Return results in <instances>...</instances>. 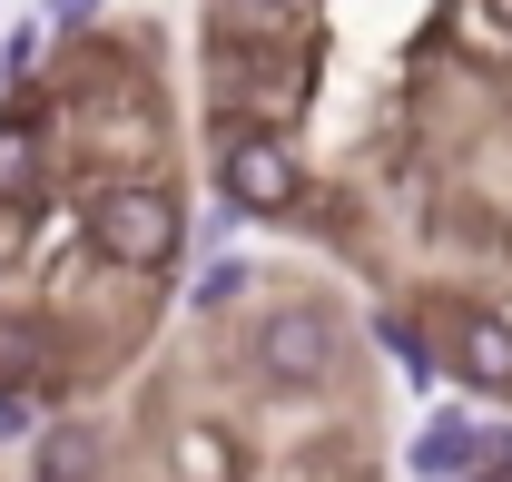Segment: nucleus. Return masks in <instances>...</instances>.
Masks as SVG:
<instances>
[{"instance_id": "f257e3e1", "label": "nucleus", "mask_w": 512, "mask_h": 482, "mask_svg": "<svg viewBox=\"0 0 512 482\" xmlns=\"http://www.w3.org/2000/svg\"><path fill=\"white\" fill-rule=\"evenodd\" d=\"M89 246H99V266H119V276L178 266V256H188V207H178V187L168 178H109L89 197Z\"/></svg>"}, {"instance_id": "f03ea898", "label": "nucleus", "mask_w": 512, "mask_h": 482, "mask_svg": "<svg viewBox=\"0 0 512 482\" xmlns=\"http://www.w3.org/2000/svg\"><path fill=\"white\" fill-rule=\"evenodd\" d=\"M345 355H355V335H345V315L325 296H286L247 325V364H256V384H276V394H325L345 374Z\"/></svg>"}, {"instance_id": "7ed1b4c3", "label": "nucleus", "mask_w": 512, "mask_h": 482, "mask_svg": "<svg viewBox=\"0 0 512 482\" xmlns=\"http://www.w3.org/2000/svg\"><path fill=\"white\" fill-rule=\"evenodd\" d=\"M217 197L237 207V217H296V197H306V158L276 138L266 119H227L217 128Z\"/></svg>"}, {"instance_id": "20e7f679", "label": "nucleus", "mask_w": 512, "mask_h": 482, "mask_svg": "<svg viewBox=\"0 0 512 482\" xmlns=\"http://www.w3.org/2000/svg\"><path fill=\"white\" fill-rule=\"evenodd\" d=\"M40 187H50V119L0 109V207H30Z\"/></svg>"}, {"instance_id": "39448f33", "label": "nucleus", "mask_w": 512, "mask_h": 482, "mask_svg": "<svg viewBox=\"0 0 512 482\" xmlns=\"http://www.w3.org/2000/svg\"><path fill=\"white\" fill-rule=\"evenodd\" d=\"M60 384V325L50 315H0V394Z\"/></svg>"}, {"instance_id": "423d86ee", "label": "nucleus", "mask_w": 512, "mask_h": 482, "mask_svg": "<svg viewBox=\"0 0 512 482\" xmlns=\"http://www.w3.org/2000/svg\"><path fill=\"white\" fill-rule=\"evenodd\" d=\"M99 463H109V433L89 414L40 423V443H30V482H99Z\"/></svg>"}, {"instance_id": "0eeeda50", "label": "nucleus", "mask_w": 512, "mask_h": 482, "mask_svg": "<svg viewBox=\"0 0 512 482\" xmlns=\"http://www.w3.org/2000/svg\"><path fill=\"white\" fill-rule=\"evenodd\" d=\"M483 433H493V423H473V414H434L424 433H414V453H404V463H414L424 482H473V473H483Z\"/></svg>"}, {"instance_id": "6e6552de", "label": "nucleus", "mask_w": 512, "mask_h": 482, "mask_svg": "<svg viewBox=\"0 0 512 482\" xmlns=\"http://www.w3.org/2000/svg\"><path fill=\"white\" fill-rule=\"evenodd\" d=\"M444 355H453L463 384L512 394V325H493V315H453V325H444Z\"/></svg>"}, {"instance_id": "1a4fd4ad", "label": "nucleus", "mask_w": 512, "mask_h": 482, "mask_svg": "<svg viewBox=\"0 0 512 482\" xmlns=\"http://www.w3.org/2000/svg\"><path fill=\"white\" fill-rule=\"evenodd\" d=\"M375 335L394 345V364H404V384H434V374H444V355H434V335H424V325H404V315H384Z\"/></svg>"}, {"instance_id": "9d476101", "label": "nucleus", "mask_w": 512, "mask_h": 482, "mask_svg": "<svg viewBox=\"0 0 512 482\" xmlns=\"http://www.w3.org/2000/svg\"><path fill=\"white\" fill-rule=\"evenodd\" d=\"M247 276H256L247 256H207V276L188 286V305H197V315H217V305H237V296H247Z\"/></svg>"}, {"instance_id": "9b49d317", "label": "nucleus", "mask_w": 512, "mask_h": 482, "mask_svg": "<svg viewBox=\"0 0 512 482\" xmlns=\"http://www.w3.org/2000/svg\"><path fill=\"white\" fill-rule=\"evenodd\" d=\"M40 60H50V30H40V20H20V30H0V79H30Z\"/></svg>"}, {"instance_id": "f8f14e48", "label": "nucleus", "mask_w": 512, "mask_h": 482, "mask_svg": "<svg viewBox=\"0 0 512 482\" xmlns=\"http://www.w3.org/2000/svg\"><path fill=\"white\" fill-rule=\"evenodd\" d=\"M0 443H40V394H0Z\"/></svg>"}, {"instance_id": "ddd939ff", "label": "nucleus", "mask_w": 512, "mask_h": 482, "mask_svg": "<svg viewBox=\"0 0 512 482\" xmlns=\"http://www.w3.org/2000/svg\"><path fill=\"white\" fill-rule=\"evenodd\" d=\"M89 20H99V0H40V30H50V40H79Z\"/></svg>"}, {"instance_id": "4468645a", "label": "nucleus", "mask_w": 512, "mask_h": 482, "mask_svg": "<svg viewBox=\"0 0 512 482\" xmlns=\"http://www.w3.org/2000/svg\"><path fill=\"white\" fill-rule=\"evenodd\" d=\"M0 89H10V79H0Z\"/></svg>"}]
</instances>
